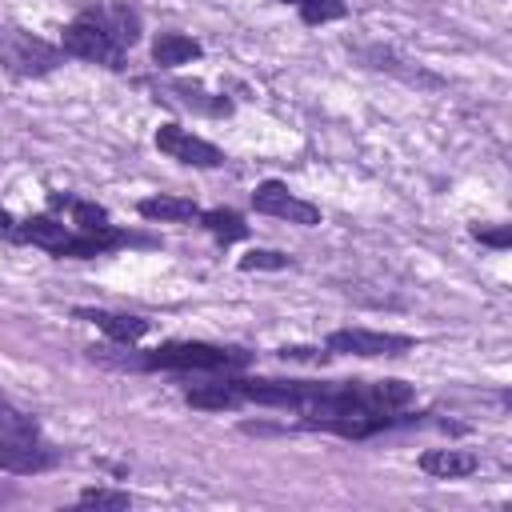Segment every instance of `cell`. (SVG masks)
<instances>
[{
    "label": "cell",
    "mask_w": 512,
    "mask_h": 512,
    "mask_svg": "<svg viewBox=\"0 0 512 512\" xmlns=\"http://www.w3.org/2000/svg\"><path fill=\"white\" fill-rule=\"evenodd\" d=\"M408 348H412V336H396V332L336 328L328 336V352H348V356H400Z\"/></svg>",
    "instance_id": "8"
},
{
    "label": "cell",
    "mask_w": 512,
    "mask_h": 512,
    "mask_svg": "<svg viewBox=\"0 0 512 512\" xmlns=\"http://www.w3.org/2000/svg\"><path fill=\"white\" fill-rule=\"evenodd\" d=\"M472 236L480 244H492V248H508L512 244V228L508 224H500V228H472Z\"/></svg>",
    "instance_id": "21"
},
{
    "label": "cell",
    "mask_w": 512,
    "mask_h": 512,
    "mask_svg": "<svg viewBox=\"0 0 512 512\" xmlns=\"http://www.w3.org/2000/svg\"><path fill=\"white\" fill-rule=\"evenodd\" d=\"M12 496H16V492H12V488H8V484H0V504H8V500H12Z\"/></svg>",
    "instance_id": "23"
},
{
    "label": "cell",
    "mask_w": 512,
    "mask_h": 512,
    "mask_svg": "<svg viewBox=\"0 0 512 512\" xmlns=\"http://www.w3.org/2000/svg\"><path fill=\"white\" fill-rule=\"evenodd\" d=\"M244 400L292 408L304 428H324L348 440H364L388 424H396L400 408L412 400L404 380H340V384H312V380H240Z\"/></svg>",
    "instance_id": "1"
},
{
    "label": "cell",
    "mask_w": 512,
    "mask_h": 512,
    "mask_svg": "<svg viewBox=\"0 0 512 512\" xmlns=\"http://www.w3.org/2000/svg\"><path fill=\"white\" fill-rule=\"evenodd\" d=\"M136 208H140V216H144V220H164V224L200 220L196 200H184V196H144Z\"/></svg>",
    "instance_id": "14"
},
{
    "label": "cell",
    "mask_w": 512,
    "mask_h": 512,
    "mask_svg": "<svg viewBox=\"0 0 512 512\" xmlns=\"http://www.w3.org/2000/svg\"><path fill=\"white\" fill-rule=\"evenodd\" d=\"M156 148H160L164 156L180 160V164H192V168H220V164H224V152H220L212 140H204V136L180 128V124L156 128Z\"/></svg>",
    "instance_id": "6"
},
{
    "label": "cell",
    "mask_w": 512,
    "mask_h": 512,
    "mask_svg": "<svg viewBox=\"0 0 512 512\" xmlns=\"http://www.w3.org/2000/svg\"><path fill=\"white\" fill-rule=\"evenodd\" d=\"M80 16H88L96 28H104V36L116 44V48H132L140 40V12L120 4V0H100V4H88Z\"/></svg>",
    "instance_id": "9"
},
{
    "label": "cell",
    "mask_w": 512,
    "mask_h": 512,
    "mask_svg": "<svg viewBox=\"0 0 512 512\" xmlns=\"http://www.w3.org/2000/svg\"><path fill=\"white\" fill-rule=\"evenodd\" d=\"M60 48L68 56H80V60H92V64H104V68H124V48H116L104 28H96L88 16H76L64 36H60Z\"/></svg>",
    "instance_id": "5"
},
{
    "label": "cell",
    "mask_w": 512,
    "mask_h": 512,
    "mask_svg": "<svg viewBox=\"0 0 512 512\" xmlns=\"http://www.w3.org/2000/svg\"><path fill=\"white\" fill-rule=\"evenodd\" d=\"M64 48L24 32V28H12V24H0V64L16 76H44L60 64Z\"/></svg>",
    "instance_id": "4"
},
{
    "label": "cell",
    "mask_w": 512,
    "mask_h": 512,
    "mask_svg": "<svg viewBox=\"0 0 512 512\" xmlns=\"http://www.w3.org/2000/svg\"><path fill=\"white\" fill-rule=\"evenodd\" d=\"M184 400L192 408H204V412H224V408H240L244 404V388L236 376H220V380H208V384H196L184 392Z\"/></svg>",
    "instance_id": "11"
},
{
    "label": "cell",
    "mask_w": 512,
    "mask_h": 512,
    "mask_svg": "<svg viewBox=\"0 0 512 512\" xmlns=\"http://www.w3.org/2000/svg\"><path fill=\"white\" fill-rule=\"evenodd\" d=\"M12 228H16V220H12V216L0 208V232H8V236H12Z\"/></svg>",
    "instance_id": "22"
},
{
    "label": "cell",
    "mask_w": 512,
    "mask_h": 512,
    "mask_svg": "<svg viewBox=\"0 0 512 512\" xmlns=\"http://www.w3.org/2000/svg\"><path fill=\"white\" fill-rule=\"evenodd\" d=\"M200 52H204L200 40H192V36H184V32H160L156 44H152V60H156L160 68L188 64V60H196Z\"/></svg>",
    "instance_id": "15"
},
{
    "label": "cell",
    "mask_w": 512,
    "mask_h": 512,
    "mask_svg": "<svg viewBox=\"0 0 512 512\" xmlns=\"http://www.w3.org/2000/svg\"><path fill=\"white\" fill-rule=\"evenodd\" d=\"M200 224H204L220 244H232V240H244V236H248L244 216L232 212V208H208V212H200Z\"/></svg>",
    "instance_id": "16"
},
{
    "label": "cell",
    "mask_w": 512,
    "mask_h": 512,
    "mask_svg": "<svg viewBox=\"0 0 512 512\" xmlns=\"http://www.w3.org/2000/svg\"><path fill=\"white\" fill-rule=\"evenodd\" d=\"M76 504H80V508H128L132 496H128V492H116V488H84V492L76 496Z\"/></svg>",
    "instance_id": "19"
},
{
    "label": "cell",
    "mask_w": 512,
    "mask_h": 512,
    "mask_svg": "<svg viewBox=\"0 0 512 512\" xmlns=\"http://www.w3.org/2000/svg\"><path fill=\"white\" fill-rule=\"evenodd\" d=\"M284 4H304V0H284Z\"/></svg>",
    "instance_id": "24"
},
{
    "label": "cell",
    "mask_w": 512,
    "mask_h": 512,
    "mask_svg": "<svg viewBox=\"0 0 512 512\" xmlns=\"http://www.w3.org/2000/svg\"><path fill=\"white\" fill-rule=\"evenodd\" d=\"M56 460L60 452L40 436V424L0 396V468L16 476H36L48 472Z\"/></svg>",
    "instance_id": "2"
},
{
    "label": "cell",
    "mask_w": 512,
    "mask_h": 512,
    "mask_svg": "<svg viewBox=\"0 0 512 512\" xmlns=\"http://www.w3.org/2000/svg\"><path fill=\"white\" fill-rule=\"evenodd\" d=\"M68 236H72V224L56 220V216H28V220H20V224L12 228V240L36 244V248H44V252H52V256L64 252Z\"/></svg>",
    "instance_id": "10"
},
{
    "label": "cell",
    "mask_w": 512,
    "mask_h": 512,
    "mask_svg": "<svg viewBox=\"0 0 512 512\" xmlns=\"http://www.w3.org/2000/svg\"><path fill=\"white\" fill-rule=\"evenodd\" d=\"M292 260L284 256V252H268V248H252L248 256H240V272H256V268H272V272H280V268H288Z\"/></svg>",
    "instance_id": "20"
},
{
    "label": "cell",
    "mask_w": 512,
    "mask_h": 512,
    "mask_svg": "<svg viewBox=\"0 0 512 512\" xmlns=\"http://www.w3.org/2000/svg\"><path fill=\"white\" fill-rule=\"evenodd\" d=\"M172 92H180L188 108H200V112H212V116H228V112H232V104H228L224 96L208 100V92H204V88H196V84H172Z\"/></svg>",
    "instance_id": "18"
},
{
    "label": "cell",
    "mask_w": 512,
    "mask_h": 512,
    "mask_svg": "<svg viewBox=\"0 0 512 512\" xmlns=\"http://www.w3.org/2000/svg\"><path fill=\"white\" fill-rule=\"evenodd\" d=\"M252 356L244 348H220L204 340H172L152 348L148 356H136V368H172V372H236Z\"/></svg>",
    "instance_id": "3"
},
{
    "label": "cell",
    "mask_w": 512,
    "mask_h": 512,
    "mask_svg": "<svg viewBox=\"0 0 512 512\" xmlns=\"http://www.w3.org/2000/svg\"><path fill=\"white\" fill-rule=\"evenodd\" d=\"M296 12H300L304 24H328V20H344L348 16L344 0H304V4H296Z\"/></svg>",
    "instance_id": "17"
},
{
    "label": "cell",
    "mask_w": 512,
    "mask_h": 512,
    "mask_svg": "<svg viewBox=\"0 0 512 512\" xmlns=\"http://www.w3.org/2000/svg\"><path fill=\"white\" fill-rule=\"evenodd\" d=\"M252 208L264 212V216H280V220H288V224H304V228L320 224V208H316L312 200H300L296 192H288V184H280V180L256 184Z\"/></svg>",
    "instance_id": "7"
},
{
    "label": "cell",
    "mask_w": 512,
    "mask_h": 512,
    "mask_svg": "<svg viewBox=\"0 0 512 512\" xmlns=\"http://www.w3.org/2000/svg\"><path fill=\"white\" fill-rule=\"evenodd\" d=\"M76 316L100 324L104 336H112L116 344H136L144 332H148V320L144 316H128V312H104V308H80Z\"/></svg>",
    "instance_id": "13"
},
{
    "label": "cell",
    "mask_w": 512,
    "mask_h": 512,
    "mask_svg": "<svg viewBox=\"0 0 512 512\" xmlns=\"http://www.w3.org/2000/svg\"><path fill=\"white\" fill-rule=\"evenodd\" d=\"M420 468L436 480H460V476H472L480 468L476 452H464V448H428L420 456Z\"/></svg>",
    "instance_id": "12"
}]
</instances>
